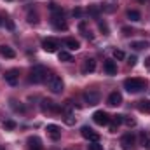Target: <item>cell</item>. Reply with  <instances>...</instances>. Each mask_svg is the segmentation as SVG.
<instances>
[{"mask_svg":"<svg viewBox=\"0 0 150 150\" xmlns=\"http://www.w3.org/2000/svg\"><path fill=\"white\" fill-rule=\"evenodd\" d=\"M147 86V82L143 79H136V77H131V79H126L124 80V87L127 93H140L143 91Z\"/></svg>","mask_w":150,"mask_h":150,"instance_id":"6da1fadb","label":"cell"},{"mask_svg":"<svg viewBox=\"0 0 150 150\" xmlns=\"http://www.w3.org/2000/svg\"><path fill=\"white\" fill-rule=\"evenodd\" d=\"M45 79H47V68H45V67L37 65V67H33V68L30 70V82L40 84V82H44Z\"/></svg>","mask_w":150,"mask_h":150,"instance_id":"7a4b0ae2","label":"cell"},{"mask_svg":"<svg viewBox=\"0 0 150 150\" xmlns=\"http://www.w3.org/2000/svg\"><path fill=\"white\" fill-rule=\"evenodd\" d=\"M47 86H49L51 93H54V94H59L63 91V87H65V84H63L59 75H49L47 77Z\"/></svg>","mask_w":150,"mask_h":150,"instance_id":"3957f363","label":"cell"},{"mask_svg":"<svg viewBox=\"0 0 150 150\" xmlns=\"http://www.w3.org/2000/svg\"><path fill=\"white\" fill-rule=\"evenodd\" d=\"M100 98H101V94H100L98 89H87V91H84V101L87 105H98Z\"/></svg>","mask_w":150,"mask_h":150,"instance_id":"277c9868","label":"cell"},{"mask_svg":"<svg viewBox=\"0 0 150 150\" xmlns=\"http://www.w3.org/2000/svg\"><path fill=\"white\" fill-rule=\"evenodd\" d=\"M93 120L98 126H107V124H110V115L107 112H103V110H98V112L93 113Z\"/></svg>","mask_w":150,"mask_h":150,"instance_id":"5b68a950","label":"cell"},{"mask_svg":"<svg viewBox=\"0 0 150 150\" xmlns=\"http://www.w3.org/2000/svg\"><path fill=\"white\" fill-rule=\"evenodd\" d=\"M52 25H54L56 30H67L68 28V25L63 19V12L61 11H56V14H52Z\"/></svg>","mask_w":150,"mask_h":150,"instance_id":"8992f818","label":"cell"},{"mask_svg":"<svg viewBox=\"0 0 150 150\" xmlns=\"http://www.w3.org/2000/svg\"><path fill=\"white\" fill-rule=\"evenodd\" d=\"M58 47H59V42L56 38H44L42 40V49L47 52H56Z\"/></svg>","mask_w":150,"mask_h":150,"instance_id":"52a82bcc","label":"cell"},{"mask_svg":"<svg viewBox=\"0 0 150 150\" xmlns=\"http://www.w3.org/2000/svg\"><path fill=\"white\" fill-rule=\"evenodd\" d=\"M4 79H5V82H7L9 86H16V84H18V80H19V70H16V68L7 70L5 75H4Z\"/></svg>","mask_w":150,"mask_h":150,"instance_id":"ba28073f","label":"cell"},{"mask_svg":"<svg viewBox=\"0 0 150 150\" xmlns=\"http://www.w3.org/2000/svg\"><path fill=\"white\" fill-rule=\"evenodd\" d=\"M80 134H82V138H86V140H89V142H98V140H100V134L94 133V131H93L91 127H87V126L80 127Z\"/></svg>","mask_w":150,"mask_h":150,"instance_id":"9c48e42d","label":"cell"},{"mask_svg":"<svg viewBox=\"0 0 150 150\" xmlns=\"http://www.w3.org/2000/svg\"><path fill=\"white\" fill-rule=\"evenodd\" d=\"M120 143H122V147H124L126 150L133 149V147H134V143H136V136H134L133 133H126V134L120 138Z\"/></svg>","mask_w":150,"mask_h":150,"instance_id":"30bf717a","label":"cell"},{"mask_svg":"<svg viewBox=\"0 0 150 150\" xmlns=\"http://www.w3.org/2000/svg\"><path fill=\"white\" fill-rule=\"evenodd\" d=\"M40 108H42V112H59V110H61V108H59L54 101H51V100H42Z\"/></svg>","mask_w":150,"mask_h":150,"instance_id":"8fae6325","label":"cell"},{"mask_svg":"<svg viewBox=\"0 0 150 150\" xmlns=\"http://www.w3.org/2000/svg\"><path fill=\"white\" fill-rule=\"evenodd\" d=\"M107 103H108L110 107H119V105L122 103V94H120L119 91H113V93H110V94H108Z\"/></svg>","mask_w":150,"mask_h":150,"instance_id":"7c38bea8","label":"cell"},{"mask_svg":"<svg viewBox=\"0 0 150 150\" xmlns=\"http://www.w3.org/2000/svg\"><path fill=\"white\" fill-rule=\"evenodd\" d=\"M94 70H96V61L93 58H87L84 61V65H82V74H91Z\"/></svg>","mask_w":150,"mask_h":150,"instance_id":"4fadbf2b","label":"cell"},{"mask_svg":"<svg viewBox=\"0 0 150 150\" xmlns=\"http://www.w3.org/2000/svg\"><path fill=\"white\" fill-rule=\"evenodd\" d=\"M45 131H47V134H49L52 140H58V138L61 136V129H59L56 124H49V126L45 127Z\"/></svg>","mask_w":150,"mask_h":150,"instance_id":"5bb4252c","label":"cell"},{"mask_svg":"<svg viewBox=\"0 0 150 150\" xmlns=\"http://www.w3.org/2000/svg\"><path fill=\"white\" fill-rule=\"evenodd\" d=\"M28 150H42V142L38 136H30L28 138Z\"/></svg>","mask_w":150,"mask_h":150,"instance_id":"9a60e30c","label":"cell"},{"mask_svg":"<svg viewBox=\"0 0 150 150\" xmlns=\"http://www.w3.org/2000/svg\"><path fill=\"white\" fill-rule=\"evenodd\" d=\"M103 68H105V72H107L108 75L117 74V65H115V61H112V59H107L105 65H103Z\"/></svg>","mask_w":150,"mask_h":150,"instance_id":"2e32d148","label":"cell"},{"mask_svg":"<svg viewBox=\"0 0 150 150\" xmlns=\"http://www.w3.org/2000/svg\"><path fill=\"white\" fill-rule=\"evenodd\" d=\"M0 52H2V56H5V58H9V59L16 58V51H14L12 47H9V45H2V47H0Z\"/></svg>","mask_w":150,"mask_h":150,"instance_id":"e0dca14e","label":"cell"},{"mask_svg":"<svg viewBox=\"0 0 150 150\" xmlns=\"http://www.w3.org/2000/svg\"><path fill=\"white\" fill-rule=\"evenodd\" d=\"M142 147L145 150H150V131L142 133Z\"/></svg>","mask_w":150,"mask_h":150,"instance_id":"ac0fdd59","label":"cell"},{"mask_svg":"<svg viewBox=\"0 0 150 150\" xmlns=\"http://www.w3.org/2000/svg\"><path fill=\"white\" fill-rule=\"evenodd\" d=\"M138 110L143 113H150V100H142L138 101Z\"/></svg>","mask_w":150,"mask_h":150,"instance_id":"d6986e66","label":"cell"},{"mask_svg":"<svg viewBox=\"0 0 150 150\" xmlns=\"http://www.w3.org/2000/svg\"><path fill=\"white\" fill-rule=\"evenodd\" d=\"M65 45H67L70 51H77V49L80 47V42L75 40V38H67V40H65Z\"/></svg>","mask_w":150,"mask_h":150,"instance_id":"ffe728a7","label":"cell"},{"mask_svg":"<svg viewBox=\"0 0 150 150\" xmlns=\"http://www.w3.org/2000/svg\"><path fill=\"white\" fill-rule=\"evenodd\" d=\"M131 47H133L134 51H142V49H147L149 44H147L145 40H138V42H131Z\"/></svg>","mask_w":150,"mask_h":150,"instance_id":"44dd1931","label":"cell"},{"mask_svg":"<svg viewBox=\"0 0 150 150\" xmlns=\"http://www.w3.org/2000/svg\"><path fill=\"white\" fill-rule=\"evenodd\" d=\"M58 58H59V61H65V63H70V61H74L72 54H70V52H67V51H61V52L58 54Z\"/></svg>","mask_w":150,"mask_h":150,"instance_id":"7402d4cb","label":"cell"},{"mask_svg":"<svg viewBox=\"0 0 150 150\" xmlns=\"http://www.w3.org/2000/svg\"><path fill=\"white\" fill-rule=\"evenodd\" d=\"M2 127H4L5 131H12V129L16 127V122H14V120H4V122H2Z\"/></svg>","mask_w":150,"mask_h":150,"instance_id":"603a6c76","label":"cell"},{"mask_svg":"<svg viewBox=\"0 0 150 150\" xmlns=\"http://www.w3.org/2000/svg\"><path fill=\"white\" fill-rule=\"evenodd\" d=\"M127 18L131 19V21H140V12L138 11H127Z\"/></svg>","mask_w":150,"mask_h":150,"instance_id":"cb8c5ba5","label":"cell"},{"mask_svg":"<svg viewBox=\"0 0 150 150\" xmlns=\"http://www.w3.org/2000/svg\"><path fill=\"white\" fill-rule=\"evenodd\" d=\"M98 28L103 32V35H108V33H110V30H108V25H107L105 21H98Z\"/></svg>","mask_w":150,"mask_h":150,"instance_id":"d4e9b609","label":"cell"},{"mask_svg":"<svg viewBox=\"0 0 150 150\" xmlns=\"http://www.w3.org/2000/svg\"><path fill=\"white\" fill-rule=\"evenodd\" d=\"M87 150H103V145H101L100 142H91V143L87 145Z\"/></svg>","mask_w":150,"mask_h":150,"instance_id":"484cf974","label":"cell"},{"mask_svg":"<svg viewBox=\"0 0 150 150\" xmlns=\"http://www.w3.org/2000/svg\"><path fill=\"white\" fill-rule=\"evenodd\" d=\"M28 23H30V25H37L38 23V14L37 12H30V14H28Z\"/></svg>","mask_w":150,"mask_h":150,"instance_id":"4316f807","label":"cell"},{"mask_svg":"<svg viewBox=\"0 0 150 150\" xmlns=\"http://www.w3.org/2000/svg\"><path fill=\"white\" fill-rule=\"evenodd\" d=\"M87 12H89L91 16H94V18H98V14H100V7H98V5H89V9H87Z\"/></svg>","mask_w":150,"mask_h":150,"instance_id":"83f0119b","label":"cell"},{"mask_svg":"<svg viewBox=\"0 0 150 150\" xmlns=\"http://www.w3.org/2000/svg\"><path fill=\"white\" fill-rule=\"evenodd\" d=\"M113 58H115V59H124V58H126V54H124V51L115 49V51H113Z\"/></svg>","mask_w":150,"mask_h":150,"instance_id":"f1b7e54d","label":"cell"},{"mask_svg":"<svg viewBox=\"0 0 150 150\" xmlns=\"http://www.w3.org/2000/svg\"><path fill=\"white\" fill-rule=\"evenodd\" d=\"M65 122H67L68 126H72V124H75L74 115H72V113H67V115H65Z\"/></svg>","mask_w":150,"mask_h":150,"instance_id":"f546056e","label":"cell"},{"mask_svg":"<svg viewBox=\"0 0 150 150\" xmlns=\"http://www.w3.org/2000/svg\"><path fill=\"white\" fill-rule=\"evenodd\" d=\"M122 122H126L129 127H131V126H136V120H134V119H131V117H126V115H124V120H122Z\"/></svg>","mask_w":150,"mask_h":150,"instance_id":"4dcf8cb0","label":"cell"},{"mask_svg":"<svg viewBox=\"0 0 150 150\" xmlns=\"http://www.w3.org/2000/svg\"><path fill=\"white\" fill-rule=\"evenodd\" d=\"M136 61H138V59H136V56H129V58H127V65H129V67H134V65H136Z\"/></svg>","mask_w":150,"mask_h":150,"instance_id":"1f68e13d","label":"cell"},{"mask_svg":"<svg viewBox=\"0 0 150 150\" xmlns=\"http://www.w3.org/2000/svg\"><path fill=\"white\" fill-rule=\"evenodd\" d=\"M7 28H9V30H14V23H12L11 19H7Z\"/></svg>","mask_w":150,"mask_h":150,"instance_id":"d6a6232c","label":"cell"},{"mask_svg":"<svg viewBox=\"0 0 150 150\" xmlns=\"http://www.w3.org/2000/svg\"><path fill=\"white\" fill-rule=\"evenodd\" d=\"M122 32H124V35H131V33H133L131 28H122Z\"/></svg>","mask_w":150,"mask_h":150,"instance_id":"836d02e7","label":"cell"},{"mask_svg":"<svg viewBox=\"0 0 150 150\" xmlns=\"http://www.w3.org/2000/svg\"><path fill=\"white\" fill-rule=\"evenodd\" d=\"M74 16H75V18L82 16V11H80V9H75V11H74Z\"/></svg>","mask_w":150,"mask_h":150,"instance_id":"e575fe53","label":"cell"},{"mask_svg":"<svg viewBox=\"0 0 150 150\" xmlns=\"http://www.w3.org/2000/svg\"><path fill=\"white\" fill-rule=\"evenodd\" d=\"M145 67H149V68H150V56L145 59Z\"/></svg>","mask_w":150,"mask_h":150,"instance_id":"d590c367","label":"cell"},{"mask_svg":"<svg viewBox=\"0 0 150 150\" xmlns=\"http://www.w3.org/2000/svg\"><path fill=\"white\" fill-rule=\"evenodd\" d=\"M140 2H145V0H140Z\"/></svg>","mask_w":150,"mask_h":150,"instance_id":"8d00e7d4","label":"cell"},{"mask_svg":"<svg viewBox=\"0 0 150 150\" xmlns=\"http://www.w3.org/2000/svg\"><path fill=\"white\" fill-rule=\"evenodd\" d=\"M0 25H2V21H0Z\"/></svg>","mask_w":150,"mask_h":150,"instance_id":"74e56055","label":"cell"}]
</instances>
